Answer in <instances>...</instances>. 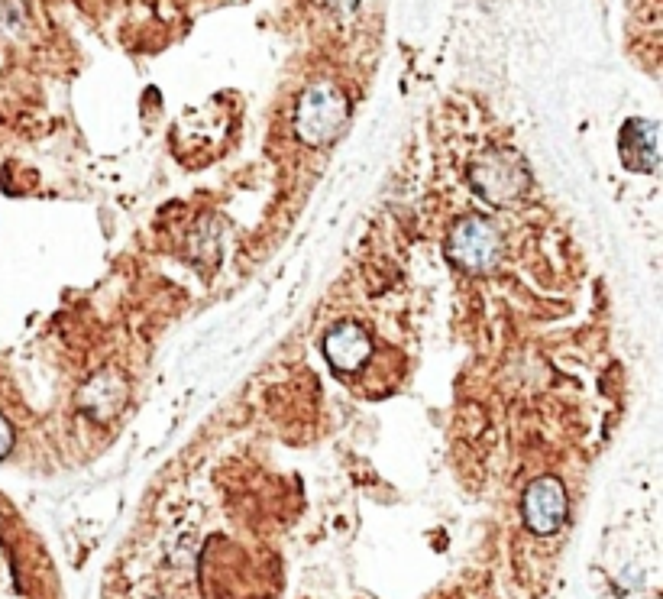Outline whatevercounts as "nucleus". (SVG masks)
<instances>
[{"label": "nucleus", "instance_id": "1", "mask_svg": "<svg viewBox=\"0 0 663 599\" xmlns=\"http://www.w3.org/2000/svg\"><path fill=\"white\" fill-rule=\"evenodd\" d=\"M347 117H350V104L334 85H314L298 101L295 130L308 146H324L343 130Z\"/></svg>", "mask_w": 663, "mask_h": 599}, {"label": "nucleus", "instance_id": "2", "mask_svg": "<svg viewBox=\"0 0 663 599\" xmlns=\"http://www.w3.org/2000/svg\"><path fill=\"white\" fill-rule=\"evenodd\" d=\"M469 179H473V188L482 198L505 204L528 188V169H524V162L515 153L495 149V153H486L476 162Z\"/></svg>", "mask_w": 663, "mask_h": 599}, {"label": "nucleus", "instance_id": "3", "mask_svg": "<svg viewBox=\"0 0 663 599\" xmlns=\"http://www.w3.org/2000/svg\"><path fill=\"white\" fill-rule=\"evenodd\" d=\"M524 522L534 535H554L566 519V489L554 476H544V480H534L524 489V502H521Z\"/></svg>", "mask_w": 663, "mask_h": 599}, {"label": "nucleus", "instance_id": "4", "mask_svg": "<svg viewBox=\"0 0 663 599\" xmlns=\"http://www.w3.org/2000/svg\"><path fill=\"white\" fill-rule=\"evenodd\" d=\"M450 256L463 269H486L499 256V230L489 221L469 217L457 230L450 234Z\"/></svg>", "mask_w": 663, "mask_h": 599}, {"label": "nucleus", "instance_id": "5", "mask_svg": "<svg viewBox=\"0 0 663 599\" xmlns=\"http://www.w3.org/2000/svg\"><path fill=\"white\" fill-rule=\"evenodd\" d=\"M372 340L359 324H337L334 331L324 337V353L327 360L337 366L340 373H353L369 360Z\"/></svg>", "mask_w": 663, "mask_h": 599}, {"label": "nucleus", "instance_id": "6", "mask_svg": "<svg viewBox=\"0 0 663 599\" xmlns=\"http://www.w3.org/2000/svg\"><path fill=\"white\" fill-rule=\"evenodd\" d=\"M13 451V425L0 415V457H7Z\"/></svg>", "mask_w": 663, "mask_h": 599}, {"label": "nucleus", "instance_id": "7", "mask_svg": "<svg viewBox=\"0 0 663 599\" xmlns=\"http://www.w3.org/2000/svg\"><path fill=\"white\" fill-rule=\"evenodd\" d=\"M327 4L334 10H350V7H356V0H327Z\"/></svg>", "mask_w": 663, "mask_h": 599}]
</instances>
